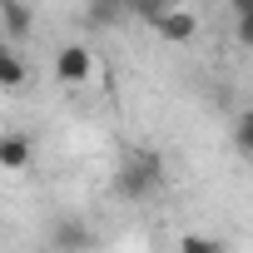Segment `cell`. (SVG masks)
<instances>
[{
  "mask_svg": "<svg viewBox=\"0 0 253 253\" xmlns=\"http://www.w3.org/2000/svg\"><path fill=\"white\" fill-rule=\"evenodd\" d=\"M164 184V159L154 149H129V159H124L119 169V194L124 199H144Z\"/></svg>",
  "mask_w": 253,
  "mask_h": 253,
  "instance_id": "cell-1",
  "label": "cell"
},
{
  "mask_svg": "<svg viewBox=\"0 0 253 253\" xmlns=\"http://www.w3.org/2000/svg\"><path fill=\"white\" fill-rule=\"evenodd\" d=\"M94 70H99V60H94L89 45H60V50H55V80H60V84L80 89V84L94 80Z\"/></svg>",
  "mask_w": 253,
  "mask_h": 253,
  "instance_id": "cell-2",
  "label": "cell"
},
{
  "mask_svg": "<svg viewBox=\"0 0 253 253\" xmlns=\"http://www.w3.org/2000/svg\"><path fill=\"white\" fill-rule=\"evenodd\" d=\"M149 25H154V35H159V40H169V45H189V40L199 35V15H194V10H184V5H164Z\"/></svg>",
  "mask_w": 253,
  "mask_h": 253,
  "instance_id": "cell-3",
  "label": "cell"
},
{
  "mask_svg": "<svg viewBox=\"0 0 253 253\" xmlns=\"http://www.w3.org/2000/svg\"><path fill=\"white\" fill-rule=\"evenodd\" d=\"M35 164V139L25 129H5L0 134V169L5 174H25Z\"/></svg>",
  "mask_w": 253,
  "mask_h": 253,
  "instance_id": "cell-4",
  "label": "cell"
},
{
  "mask_svg": "<svg viewBox=\"0 0 253 253\" xmlns=\"http://www.w3.org/2000/svg\"><path fill=\"white\" fill-rule=\"evenodd\" d=\"M0 30H5L10 40H25L35 30V10L30 0H0Z\"/></svg>",
  "mask_w": 253,
  "mask_h": 253,
  "instance_id": "cell-5",
  "label": "cell"
},
{
  "mask_svg": "<svg viewBox=\"0 0 253 253\" xmlns=\"http://www.w3.org/2000/svg\"><path fill=\"white\" fill-rule=\"evenodd\" d=\"M30 80V65H25V55L10 45V40H0V89H20Z\"/></svg>",
  "mask_w": 253,
  "mask_h": 253,
  "instance_id": "cell-6",
  "label": "cell"
},
{
  "mask_svg": "<svg viewBox=\"0 0 253 253\" xmlns=\"http://www.w3.org/2000/svg\"><path fill=\"white\" fill-rule=\"evenodd\" d=\"M179 253H228V248H223V238H213V233H184V238H179Z\"/></svg>",
  "mask_w": 253,
  "mask_h": 253,
  "instance_id": "cell-7",
  "label": "cell"
},
{
  "mask_svg": "<svg viewBox=\"0 0 253 253\" xmlns=\"http://www.w3.org/2000/svg\"><path fill=\"white\" fill-rule=\"evenodd\" d=\"M233 149H238L243 159H253V109H243L238 124H233Z\"/></svg>",
  "mask_w": 253,
  "mask_h": 253,
  "instance_id": "cell-8",
  "label": "cell"
},
{
  "mask_svg": "<svg viewBox=\"0 0 253 253\" xmlns=\"http://www.w3.org/2000/svg\"><path fill=\"white\" fill-rule=\"evenodd\" d=\"M233 35H238V40L253 50V15H238V20H233Z\"/></svg>",
  "mask_w": 253,
  "mask_h": 253,
  "instance_id": "cell-9",
  "label": "cell"
},
{
  "mask_svg": "<svg viewBox=\"0 0 253 253\" xmlns=\"http://www.w3.org/2000/svg\"><path fill=\"white\" fill-rule=\"evenodd\" d=\"M228 10H233V20L238 15H253V0H228Z\"/></svg>",
  "mask_w": 253,
  "mask_h": 253,
  "instance_id": "cell-10",
  "label": "cell"
}]
</instances>
